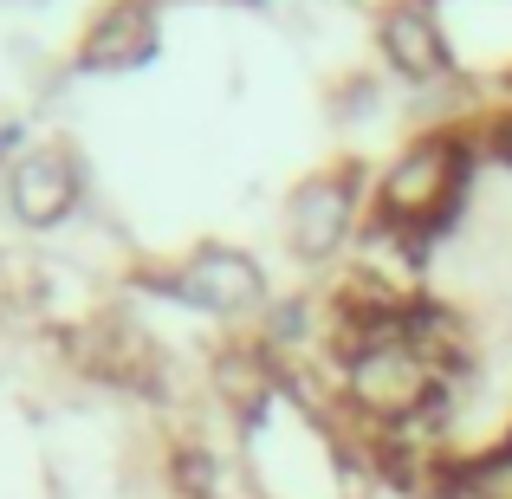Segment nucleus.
Segmentation results:
<instances>
[{
  "mask_svg": "<svg viewBox=\"0 0 512 499\" xmlns=\"http://www.w3.org/2000/svg\"><path fill=\"white\" fill-rule=\"evenodd\" d=\"M240 487L253 499H363V454L305 383L279 376L234 422Z\"/></svg>",
  "mask_w": 512,
  "mask_h": 499,
  "instance_id": "nucleus-1",
  "label": "nucleus"
},
{
  "mask_svg": "<svg viewBox=\"0 0 512 499\" xmlns=\"http://www.w3.org/2000/svg\"><path fill=\"white\" fill-rule=\"evenodd\" d=\"M480 182V150L467 130H409L370 163V227L409 247H441L461 227Z\"/></svg>",
  "mask_w": 512,
  "mask_h": 499,
  "instance_id": "nucleus-2",
  "label": "nucleus"
},
{
  "mask_svg": "<svg viewBox=\"0 0 512 499\" xmlns=\"http://www.w3.org/2000/svg\"><path fill=\"white\" fill-rule=\"evenodd\" d=\"M370 234V169L331 163L286 188L279 201V247L305 273H344Z\"/></svg>",
  "mask_w": 512,
  "mask_h": 499,
  "instance_id": "nucleus-3",
  "label": "nucleus"
},
{
  "mask_svg": "<svg viewBox=\"0 0 512 499\" xmlns=\"http://www.w3.org/2000/svg\"><path fill=\"white\" fill-rule=\"evenodd\" d=\"M163 299L227 331L266 325L273 318V273L240 240H195L175 266H163Z\"/></svg>",
  "mask_w": 512,
  "mask_h": 499,
  "instance_id": "nucleus-4",
  "label": "nucleus"
},
{
  "mask_svg": "<svg viewBox=\"0 0 512 499\" xmlns=\"http://www.w3.org/2000/svg\"><path fill=\"white\" fill-rule=\"evenodd\" d=\"M370 52L376 72L389 85H402L409 98L454 85V46H448V20H441V0H376L370 13Z\"/></svg>",
  "mask_w": 512,
  "mask_h": 499,
  "instance_id": "nucleus-5",
  "label": "nucleus"
},
{
  "mask_svg": "<svg viewBox=\"0 0 512 499\" xmlns=\"http://www.w3.org/2000/svg\"><path fill=\"white\" fill-rule=\"evenodd\" d=\"M0 195H7V214L26 227V234H52V227H65L78 208H85L91 169L65 137H33L26 150L7 156Z\"/></svg>",
  "mask_w": 512,
  "mask_h": 499,
  "instance_id": "nucleus-6",
  "label": "nucleus"
},
{
  "mask_svg": "<svg viewBox=\"0 0 512 499\" xmlns=\"http://www.w3.org/2000/svg\"><path fill=\"white\" fill-rule=\"evenodd\" d=\"M169 26V0H98L78 26L72 72L78 78H137L156 65Z\"/></svg>",
  "mask_w": 512,
  "mask_h": 499,
  "instance_id": "nucleus-7",
  "label": "nucleus"
}]
</instances>
